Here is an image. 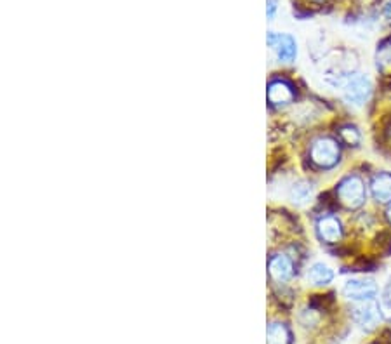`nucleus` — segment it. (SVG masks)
Instances as JSON below:
<instances>
[{
    "instance_id": "17",
    "label": "nucleus",
    "mask_w": 391,
    "mask_h": 344,
    "mask_svg": "<svg viewBox=\"0 0 391 344\" xmlns=\"http://www.w3.org/2000/svg\"><path fill=\"white\" fill-rule=\"evenodd\" d=\"M384 14H386L388 19H391V2L386 6V9H384Z\"/></svg>"
},
{
    "instance_id": "2",
    "label": "nucleus",
    "mask_w": 391,
    "mask_h": 344,
    "mask_svg": "<svg viewBox=\"0 0 391 344\" xmlns=\"http://www.w3.org/2000/svg\"><path fill=\"white\" fill-rule=\"evenodd\" d=\"M337 197L348 209H359L366 202V184L359 176H348L337 186Z\"/></svg>"
},
{
    "instance_id": "16",
    "label": "nucleus",
    "mask_w": 391,
    "mask_h": 344,
    "mask_svg": "<svg viewBox=\"0 0 391 344\" xmlns=\"http://www.w3.org/2000/svg\"><path fill=\"white\" fill-rule=\"evenodd\" d=\"M277 11V0H268V18H273Z\"/></svg>"
},
{
    "instance_id": "3",
    "label": "nucleus",
    "mask_w": 391,
    "mask_h": 344,
    "mask_svg": "<svg viewBox=\"0 0 391 344\" xmlns=\"http://www.w3.org/2000/svg\"><path fill=\"white\" fill-rule=\"evenodd\" d=\"M311 160L322 169L334 167L339 160V147L334 140L324 138L311 147Z\"/></svg>"
},
{
    "instance_id": "4",
    "label": "nucleus",
    "mask_w": 391,
    "mask_h": 344,
    "mask_svg": "<svg viewBox=\"0 0 391 344\" xmlns=\"http://www.w3.org/2000/svg\"><path fill=\"white\" fill-rule=\"evenodd\" d=\"M343 292L348 299L360 303V301L374 299L377 294V287L372 280L353 279V280H348V282L344 283Z\"/></svg>"
},
{
    "instance_id": "5",
    "label": "nucleus",
    "mask_w": 391,
    "mask_h": 344,
    "mask_svg": "<svg viewBox=\"0 0 391 344\" xmlns=\"http://www.w3.org/2000/svg\"><path fill=\"white\" fill-rule=\"evenodd\" d=\"M353 320L359 323L360 327H363V329H374L381 320L379 306L374 303V299L360 301V303L353 308Z\"/></svg>"
},
{
    "instance_id": "11",
    "label": "nucleus",
    "mask_w": 391,
    "mask_h": 344,
    "mask_svg": "<svg viewBox=\"0 0 391 344\" xmlns=\"http://www.w3.org/2000/svg\"><path fill=\"white\" fill-rule=\"evenodd\" d=\"M334 279V273L329 266H326L324 263H317L308 270V280H310L313 286H329Z\"/></svg>"
},
{
    "instance_id": "18",
    "label": "nucleus",
    "mask_w": 391,
    "mask_h": 344,
    "mask_svg": "<svg viewBox=\"0 0 391 344\" xmlns=\"http://www.w3.org/2000/svg\"><path fill=\"white\" fill-rule=\"evenodd\" d=\"M386 214H388V219H390V223H391V205H390V207H388V213Z\"/></svg>"
},
{
    "instance_id": "1",
    "label": "nucleus",
    "mask_w": 391,
    "mask_h": 344,
    "mask_svg": "<svg viewBox=\"0 0 391 344\" xmlns=\"http://www.w3.org/2000/svg\"><path fill=\"white\" fill-rule=\"evenodd\" d=\"M334 84L343 91V98L346 99L350 105H355V107L363 105V103L369 99L370 91H372V84H370L369 78L362 74L339 75Z\"/></svg>"
},
{
    "instance_id": "14",
    "label": "nucleus",
    "mask_w": 391,
    "mask_h": 344,
    "mask_svg": "<svg viewBox=\"0 0 391 344\" xmlns=\"http://www.w3.org/2000/svg\"><path fill=\"white\" fill-rule=\"evenodd\" d=\"M341 140H343L346 144H350V147H355V144L360 143V134L357 129L343 127L341 129Z\"/></svg>"
},
{
    "instance_id": "15",
    "label": "nucleus",
    "mask_w": 391,
    "mask_h": 344,
    "mask_svg": "<svg viewBox=\"0 0 391 344\" xmlns=\"http://www.w3.org/2000/svg\"><path fill=\"white\" fill-rule=\"evenodd\" d=\"M377 65L381 66V68H384L386 65H391V47H383L379 51V54H377Z\"/></svg>"
},
{
    "instance_id": "12",
    "label": "nucleus",
    "mask_w": 391,
    "mask_h": 344,
    "mask_svg": "<svg viewBox=\"0 0 391 344\" xmlns=\"http://www.w3.org/2000/svg\"><path fill=\"white\" fill-rule=\"evenodd\" d=\"M268 344H289L290 343V332L284 323L273 322L268 325Z\"/></svg>"
},
{
    "instance_id": "6",
    "label": "nucleus",
    "mask_w": 391,
    "mask_h": 344,
    "mask_svg": "<svg viewBox=\"0 0 391 344\" xmlns=\"http://www.w3.org/2000/svg\"><path fill=\"white\" fill-rule=\"evenodd\" d=\"M268 45L277 52L280 61L290 63L296 58V42L289 35H280V33H268Z\"/></svg>"
},
{
    "instance_id": "13",
    "label": "nucleus",
    "mask_w": 391,
    "mask_h": 344,
    "mask_svg": "<svg viewBox=\"0 0 391 344\" xmlns=\"http://www.w3.org/2000/svg\"><path fill=\"white\" fill-rule=\"evenodd\" d=\"M290 195H293V200L296 204H304V202H308L311 198V186L306 183H297L294 184Z\"/></svg>"
},
{
    "instance_id": "10",
    "label": "nucleus",
    "mask_w": 391,
    "mask_h": 344,
    "mask_svg": "<svg viewBox=\"0 0 391 344\" xmlns=\"http://www.w3.org/2000/svg\"><path fill=\"white\" fill-rule=\"evenodd\" d=\"M370 190H372L374 198L377 202H390L391 200V174L388 172H379L372 178L370 183Z\"/></svg>"
},
{
    "instance_id": "9",
    "label": "nucleus",
    "mask_w": 391,
    "mask_h": 344,
    "mask_svg": "<svg viewBox=\"0 0 391 344\" xmlns=\"http://www.w3.org/2000/svg\"><path fill=\"white\" fill-rule=\"evenodd\" d=\"M294 92L287 82H271L270 87H268V99H270L271 105H287V103L293 101Z\"/></svg>"
},
{
    "instance_id": "7",
    "label": "nucleus",
    "mask_w": 391,
    "mask_h": 344,
    "mask_svg": "<svg viewBox=\"0 0 391 344\" xmlns=\"http://www.w3.org/2000/svg\"><path fill=\"white\" fill-rule=\"evenodd\" d=\"M317 231H318V237L322 238L324 242H327V244H336L341 238V235H343L341 223L332 216H326L318 221Z\"/></svg>"
},
{
    "instance_id": "8",
    "label": "nucleus",
    "mask_w": 391,
    "mask_h": 344,
    "mask_svg": "<svg viewBox=\"0 0 391 344\" xmlns=\"http://www.w3.org/2000/svg\"><path fill=\"white\" fill-rule=\"evenodd\" d=\"M294 268L287 256H275L270 259V275L277 282H287L293 277Z\"/></svg>"
}]
</instances>
